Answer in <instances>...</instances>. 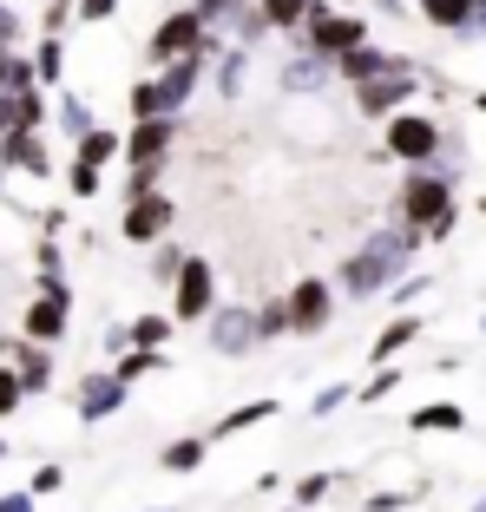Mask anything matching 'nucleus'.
<instances>
[{"label": "nucleus", "mask_w": 486, "mask_h": 512, "mask_svg": "<svg viewBox=\"0 0 486 512\" xmlns=\"http://www.w3.org/2000/svg\"><path fill=\"white\" fill-rule=\"evenodd\" d=\"M414 243H421V230H408V224H401V230H381V237H368L362 250L342 263V289H349V296H381V289L401 276V263L414 256Z\"/></svg>", "instance_id": "1"}, {"label": "nucleus", "mask_w": 486, "mask_h": 512, "mask_svg": "<svg viewBox=\"0 0 486 512\" xmlns=\"http://www.w3.org/2000/svg\"><path fill=\"white\" fill-rule=\"evenodd\" d=\"M204 60H211V53H184V60H165L152 79H138V86L125 92L132 119H152V112H184V106H191V92H198V79H204Z\"/></svg>", "instance_id": "2"}, {"label": "nucleus", "mask_w": 486, "mask_h": 512, "mask_svg": "<svg viewBox=\"0 0 486 512\" xmlns=\"http://www.w3.org/2000/svg\"><path fill=\"white\" fill-rule=\"evenodd\" d=\"M401 224L421 230V237H447V230H454V184L434 165L408 171V184H401Z\"/></svg>", "instance_id": "3"}, {"label": "nucleus", "mask_w": 486, "mask_h": 512, "mask_svg": "<svg viewBox=\"0 0 486 512\" xmlns=\"http://www.w3.org/2000/svg\"><path fill=\"white\" fill-rule=\"evenodd\" d=\"M217 46H224V33L204 27L198 7H171V14L152 27V40H145V60L165 66V60H184V53H217Z\"/></svg>", "instance_id": "4"}, {"label": "nucleus", "mask_w": 486, "mask_h": 512, "mask_svg": "<svg viewBox=\"0 0 486 512\" xmlns=\"http://www.w3.org/2000/svg\"><path fill=\"white\" fill-rule=\"evenodd\" d=\"M381 145H388V158H401V165H434L441 158V125L427 119V112H388L381 119Z\"/></svg>", "instance_id": "5"}, {"label": "nucleus", "mask_w": 486, "mask_h": 512, "mask_svg": "<svg viewBox=\"0 0 486 512\" xmlns=\"http://www.w3.org/2000/svg\"><path fill=\"white\" fill-rule=\"evenodd\" d=\"M296 40L316 53V60H335V53H349L355 40H368V20L362 14H335V7H322V0H309V20Z\"/></svg>", "instance_id": "6"}, {"label": "nucleus", "mask_w": 486, "mask_h": 512, "mask_svg": "<svg viewBox=\"0 0 486 512\" xmlns=\"http://www.w3.org/2000/svg\"><path fill=\"white\" fill-rule=\"evenodd\" d=\"M217 309V270L204 256H184V270L171 276V316L178 322H204Z\"/></svg>", "instance_id": "7"}, {"label": "nucleus", "mask_w": 486, "mask_h": 512, "mask_svg": "<svg viewBox=\"0 0 486 512\" xmlns=\"http://www.w3.org/2000/svg\"><path fill=\"white\" fill-rule=\"evenodd\" d=\"M0 362L20 375V388H27V394H46V388H53V375H60V348L27 342V335H0Z\"/></svg>", "instance_id": "8"}, {"label": "nucleus", "mask_w": 486, "mask_h": 512, "mask_svg": "<svg viewBox=\"0 0 486 512\" xmlns=\"http://www.w3.org/2000/svg\"><path fill=\"white\" fill-rule=\"evenodd\" d=\"M66 329H73V289H40V296L20 309V335H27V342L60 348Z\"/></svg>", "instance_id": "9"}, {"label": "nucleus", "mask_w": 486, "mask_h": 512, "mask_svg": "<svg viewBox=\"0 0 486 512\" xmlns=\"http://www.w3.org/2000/svg\"><path fill=\"white\" fill-rule=\"evenodd\" d=\"M204 329H211V348H217V355H250V348H263L257 309H250V302H217L211 316H204Z\"/></svg>", "instance_id": "10"}, {"label": "nucleus", "mask_w": 486, "mask_h": 512, "mask_svg": "<svg viewBox=\"0 0 486 512\" xmlns=\"http://www.w3.org/2000/svg\"><path fill=\"white\" fill-rule=\"evenodd\" d=\"M171 224H178V204L165 191H145V197H125L119 237L125 243H158V237H171Z\"/></svg>", "instance_id": "11"}, {"label": "nucleus", "mask_w": 486, "mask_h": 512, "mask_svg": "<svg viewBox=\"0 0 486 512\" xmlns=\"http://www.w3.org/2000/svg\"><path fill=\"white\" fill-rule=\"evenodd\" d=\"M414 66L401 60V66H388V73H375V79H362V86H355V106L368 112V119H388V112H401L414 99Z\"/></svg>", "instance_id": "12"}, {"label": "nucleus", "mask_w": 486, "mask_h": 512, "mask_svg": "<svg viewBox=\"0 0 486 512\" xmlns=\"http://www.w3.org/2000/svg\"><path fill=\"white\" fill-rule=\"evenodd\" d=\"M171 138H178V112L132 119V132L119 138V158H125V165H158V158H171Z\"/></svg>", "instance_id": "13"}, {"label": "nucleus", "mask_w": 486, "mask_h": 512, "mask_svg": "<svg viewBox=\"0 0 486 512\" xmlns=\"http://www.w3.org/2000/svg\"><path fill=\"white\" fill-rule=\"evenodd\" d=\"M125 394H132V388H125V381L112 375V368H92V375H79L73 414H79V421H86V427H99V421H112V414H119V407H125Z\"/></svg>", "instance_id": "14"}, {"label": "nucleus", "mask_w": 486, "mask_h": 512, "mask_svg": "<svg viewBox=\"0 0 486 512\" xmlns=\"http://www.w3.org/2000/svg\"><path fill=\"white\" fill-rule=\"evenodd\" d=\"M335 289L329 283H322V276H303V283H296V289H289V329H296V335H322V329H329V316H335Z\"/></svg>", "instance_id": "15"}, {"label": "nucleus", "mask_w": 486, "mask_h": 512, "mask_svg": "<svg viewBox=\"0 0 486 512\" xmlns=\"http://www.w3.org/2000/svg\"><path fill=\"white\" fill-rule=\"evenodd\" d=\"M0 165L27 171V178H53V151L40 132H0Z\"/></svg>", "instance_id": "16"}, {"label": "nucleus", "mask_w": 486, "mask_h": 512, "mask_svg": "<svg viewBox=\"0 0 486 512\" xmlns=\"http://www.w3.org/2000/svg\"><path fill=\"white\" fill-rule=\"evenodd\" d=\"M388 66H401V60H395V53H381V46H375V40H355V46H349V53H335V60H329V73H335V79H342V86H362V79H375V73H388Z\"/></svg>", "instance_id": "17"}, {"label": "nucleus", "mask_w": 486, "mask_h": 512, "mask_svg": "<svg viewBox=\"0 0 486 512\" xmlns=\"http://www.w3.org/2000/svg\"><path fill=\"white\" fill-rule=\"evenodd\" d=\"M27 60H33L40 92H60V86H66V33H40V46H33Z\"/></svg>", "instance_id": "18"}, {"label": "nucleus", "mask_w": 486, "mask_h": 512, "mask_svg": "<svg viewBox=\"0 0 486 512\" xmlns=\"http://www.w3.org/2000/svg\"><path fill=\"white\" fill-rule=\"evenodd\" d=\"M263 421H276V401H243V407H230L204 440H237V434H250V427H263Z\"/></svg>", "instance_id": "19"}, {"label": "nucleus", "mask_w": 486, "mask_h": 512, "mask_svg": "<svg viewBox=\"0 0 486 512\" xmlns=\"http://www.w3.org/2000/svg\"><path fill=\"white\" fill-rule=\"evenodd\" d=\"M329 86V60H316V53H289V66H283V92H322Z\"/></svg>", "instance_id": "20"}, {"label": "nucleus", "mask_w": 486, "mask_h": 512, "mask_svg": "<svg viewBox=\"0 0 486 512\" xmlns=\"http://www.w3.org/2000/svg\"><path fill=\"white\" fill-rule=\"evenodd\" d=\"M40 125H46V92L40 86L14 92V99H7V125H0V132H40Z\"/></svg>", "instance_id": "21"}, {"label": "nucleus", "mask_w": 486, "mask_h": 512, "mask_svg": "<svg viewBox=\"0 0 486 512\" xmlns=\"http://www.w3.org/2000/svg\"><path fill=\"white\" fill-rule=\"evenodd\" d=\"M204 453H211V440H204V434H184V440H165L158 467H165V473H198Z\"/></svg>", "instance_id": "22"}, {"label": "nucleus", "mask_w": 486, "mask_h": 512, "mask_svg": "<svg viewBox=\"0 0 486 512\" xmlns=\"http://www.w3.org/2000/svg\"><path fill=\"white\" fill-rule=\"evenodd\" d=\"M408 427H414V434H460V427H467V414H460L454 401H434V407H414Z\"/></svg>", "instance_id": "23"}, {"label": "nucleus", "mask_w": 486, "mask_h": 512, "mask_svg": "<svg viewBox=\"0 0 486 512\" xmlns=\"http://www.w3.org/2000/svg\"><path fill=\"white\" fill-rule=\"evenodd\" d=\"M165 368V348H125V355H112V375L132 388V381H145V375H158Z\"/></svg>", "instance_id": "24"}, {"label": "nucleus", "mask_w": 486, "mask_h": 512, "mask_svg": "<svg viewBox=\"0 0 486 512\" xmlns=\"http://www.w3.org/2000/svg\"><path fill=\"white\" fill-rule=\"evenodd\" d=\"M73 158H86V165H112V158H119V132H106V125H86V132L73 138Z\"/></svg>", "instance_id": "25"}, {"label": "nucleus", "mask_w": 486, "mask_h": 512, "mask_svg": "<svg viewBox=\"0 0 486 512\" xmlns=\"http://www.w3.org/2000/svg\"><path fill=\"white\" fill-rule=\"evenodd\" d=\"M257 14H263V27H270V33H303L309 0H257Z\"/></svg>", "instance_id": "26"}, {"label": "nucleus", "mask_w": 486, "mask_h": 512, "mask_svg": "<svg viewBox=\"0 0 486 512\" xmlns=\"http://www.w3.org/2000/svg\"><path fill=\"white\" fill-rule=\"evenodd\" d=\"M211 60H217V92L237 99V92H243V66H250V46H217Z\"/></svg>", "instance_id": "27"}, {"label": "nucleus", "mask_w": 486, "mask_h": 512, "mask_svg": "<svg viewBox=\"0 0 486 512\" xmlns=\"http://www.w3.org/2000/svg\"><path fill=\"white\" fill-rule=\"evenodd\" d=\"M414 335H421V316H395L388 329L375 335V348H368V355H375V362H395V355L414 342Z\"/></svg>", "instance_id": "28"}, {"label": "nucleus", "mask_w": 486, "mask_h": 512, "mask_svg": "<svg viewBox=\"0 0 486 512\" xmlns=\"http://www.w3.org/2000/svg\"><path fill=\"white\" fill-rule=\"evenodd\" d=\"M421 14L441 33H467L473 27V0H421Z\"/></svg>", "instance_id": "29"}, {"label": "nucleus", "mask_w": 486, "mask_h": 512, "mask_svg": "<svg viewBox=\"0 0 486 512\" xmlns=\"http://www.w3.org/2000/svg\"><path fill=\"white\" fill-rule=\"evenodd\" d=\"M125 329H132V348H171L178 316H138V322H125Z\"/></svg>", "instance_id": "30"}, {"label": "nucleus", "mask_w": 486, "mask_h": 512, "mask_svg": "<svg viewBox=\"0 0 486 512\" xmlns=\"http://www.w3.org/2000/svg\"><path fill=\"white\" fill-rule=\"evenodd\" d=\"M66 184H73V197H99L106 165H86V158H73V165H66Z\"/></svg>", "instance_id": "31"}, {"label": "nucleus", "mask_w": 486, "mask_h": 512, "mask_svg": "<svg viewBox=\"0 0 486 512\" xmlns=\"http://www.w3.org/2000/svg\"><path fill=\"white\" fill-rule=\"evenodd\" d=\"M178 270H184V250H178L171 237H158V243H152V276L171 289V276H178Z\"/></svg>", "instance_id": "32"}, {"label": "nucleus", "mask_w": 486, "mask_h": 512, "mask_svg": "<svg viewBox=\"0 0 486 512\" xmlns=\"http://www.w3.org/2000/svg\"><path fill=\"white\" fill-rule=\"evenodd\" d=\"M395 388H401V368H395V362H381V375L368 381V388H355V401H362V407H375V401H388Z\"/></svg>", "instance_id": "33"}, {"label": "nucleus", "mask_w": 486, "mask_h": 512, "mask_svg": "<svg viewBox=\"0 0 486 512\" xmlns=\"http://www.w3.org/2000/svg\"><path fill=\"white\" fill-rule=\"evenodd\" d=\"M60 486H66V467H60V460H40V467H33V480H27V493L33 499H53Z\"/></svg>", "instance_id": "34"}, {"label": "nucleus", "mask_w": 486, "mask_h": 512, "mask_svg": "<svg viewBox=\"0 0 486 512\" xmlns=\"http://www.w3.org/2000/svg\"><path fill=\"white\" fill-rule=\"evenodd\" d=\"M289 329V302L283 296H270V302H257V335L270 342V335H283Z\"/></svg>", "instance_id": "35"}, {"label": "nucleus", "mask_w": 486, "mask_h": 512, "mask_svg": "<svg viewBox=\"0 0 486 512\" xmlns=\"http://www.w3.org/2000/svg\"><path fill=\"white\" fill-rule=\"evenodd\" d=\"M86 125H92V106H86V99H73V92H60V132L79 138Z\"/></svg>", "instance_id": "36"}, {"label": "nucleus", "mask_w": 486, "mask_h": 512, "mask_svg": "<svg viewBox=\"0 0 486 512\" xmlns=\"http://www.w3.org/2000/svg\"><path fill=\"white\" fill-rule=\"evenodd\" d=\"M329 493H335V473H303L296 480V506H322Z\"/></svg>", "instance_id": "37"}, {"label": "nucleus", "mask_w": 486, "mask_h": 512, "mask_svg": "<svg viewBox=\"0 0 486 512\" xmlns=\"http://www.w3.org/2000/svg\"><path fill=\"white\" fill-rule=\"evenodd\" d=\"M165 184V158L158 165H132V178H125V197H145V191H158Z\"/></svg>", "instance_id": "38"}, {"label": "nucleus", "mask_w": 486, "mask_h": 512, "mask_svg": "<svg viewBox=\"0 0 486 512\" xmlns=\"http://www.w3.org/2000/svg\"><path fill=\"white\" fill-rule=\"evenodd\" d=\"M73 20H86V27H106V20H119V0H73Z\"/></svg>", "instance_id": "39"}, {"label": "nucleus", "mask_w": 486, "mask_h": 512, "mask_svg": "<svg viewBox=\"0 0 486 512\" xmlns=\"http://www.w3.org/2000/svg\"><path fill=\"white\" fill-rule=\"evenodd\" d=\"M20 401H27V388H20L14 368L0 362V421H7V414H20Z\"/></svg>", "instance_id": "40"}, {"label": "nucleus", "mask_w": 486, "mask_h": 512, "mask_svg": "<svg viewBox=\"0 0 486 512\" xmlns=\"http://www.w3.org/2000/svg\"><path fill=\"white\" fill-rule=\"evenodd\" d=\"M342 401H355V388H349V381H329V388H322L316 401H309V414H316V421H322V414H335V407H342Z\"/></svg>", "instance_id": "41"}, {"label": "nucleus", "mask_w": 486, "mask_h": 512, "mask_svg": "<svg viewBox=\"0 0 486 512\" xmlns=\"http://www.w3.org/2000/svg\"><path fill=\"white\" fill-rule=\"evenodd\" d=\"M237 7H250V0H198V14H204V27H211V33H224V20L237 14Z\"/></svg>", "instance_id": "42"}, {"label": "nucleus", "mask_w": 486, "mask_h": 512, "mask_svg": "<svg viewBox=\"0 0 486 512\" xmlns=\"http://www.w3.org/2000/svg\"><path fill=\"white\" fill-rule=\"evenodd\" d=\"M66 27H73V0H46L40 33H66Z\"/></svg>", "instance_id": "43"}, {"label": "nucleus", "mask_w": 486, "mask_h": 512, "mask_svg": "<svg viewBox=\"0 0 486 512\" xmlns=\"http://www.w3.org/2000/svg\"><path fill=\"white\" fill-rule=\"evenodd\" d=\"M33 263H40V270H66V250H60V237H40V243H33Z\"/></svg>", "instance_id": "44"}, {"label": "nucleus", "mask_w": 486, "mask_h": 512, "mask_svg": "<svg viewBox=\"0 0 486 512\" xmlns=\"http://www.w3.org/2000/svg\"><path fill=\"white\" fill-rule=\"evenodd\" d=\"M99 348H106V355H125V348H132V329H125V322H106V335H99Z\"/></svg>", "instance_id": "45"}, {"label": "nucleus", "mask_w": 486, "mask_h": 512, "mask_svg": "<svg viewBox=\"0 0 486 512\" xmlns=\"http://www.w3.org/2000/svg\"><path fill=\"white\" fill-rule=\"evenodd\" d=\"M408 506V493H368V512H401Z\"/></svg>", "instance_id": "46"}, {"label": "nucleus", "mask_w": 486, "mask_h": 512, "mask_svg": "<svg viewBox=\"0 0 486 512\" xmlns=\"http://www.w3.org/2000/svg\"><path fill=\"white\" fill-rule=\"evenodd\" d=\"M0 512H40V499L33 493H0Z\"/></svg>", "instance_id": "47"}, {"label": "nucleus", "mask_w": 486, "mask_h": 512, "mask_svg": "<svg viewBox=\"0 0 486 512\" xmlns=\"http://www.w3.org/2000/svg\"><path fill=\"white\" fill-rule=\"evenodd\" d=\"M473 27L486 33V0H473ZM473 27H467V33H473Z\"/></svg>", "instance_id": "48"}, {"label": "nucleus", "mask_w": 486, "mask_h": 512, "mask_svg": "<svg viewBox=\"0 0 486 512\" xmlns=\"http://www.w3.org/2000/svg\"><path fill=\"white\" fill-rule=\"evenodd\" d=\"M283 512H309V506H283Z\"/></svg>", "instance_id": "49"}, {"label": "nucleus", "mask_w": 486, "mask_h": 512, "mask_svg": "<svg viewBox=\"0 0 486 512\" xmlns=\"http://www.w3.org/2000/svg\"><path fill=\"white\" fill-rule=\"evenodd\" d=\"M480 112H486V92H480Z\"/></svg>", "instance_id": "50"}, {"label": "nucleus", "mask_w": 486, "mask_h": 512, "mask_svg": "<svg viewBox=\"0 0 486 512\" xmlns=\"http://www.w3.org/2000/svg\"><path fill=\"white\" fill-rule=\"evenodd\" d=\"M0 460H7V447H0Z\"/></svg>", "instance_id": "51"}, {"label": "nucleus", "mask_w": 486, "mask_h": 512, "mask_svg": "<svg viewBox=\"0 0 486 512\" xmlns=\"http://www.w3.org/2000/svg\"><path fill=\"white\" fill-rule=\"evenodd\" d=\"M480 211H486V197H480Z\"/></svg>", "instance_id": "52"}, {"label": "nucleus", "mask_w": 486, "mask_h": 512, "mask_svg": "<svg viewBox=\"0 0 486 512\" xmlns=\"http://www.w3.org/2000/svg\"><path fill=\"white\" fill-rule=\"evenodd\" d=\"M480 512H486V499H480Z\"/></svg>", "instance_id": "53"}, {"label": "nucleus", "mask_w": 486, "mask_h": 512, "mask_svg": "<svg viewBox=\"0 0 486 512\" xmlns=\"http://www.w3.org/2000/svg\"><path fill=\"white\" fill-rule=\"evenodd\" d=\"M165 512H171V506H165Z\"/></svg>", "instance_id": "54"}]
</instances>
